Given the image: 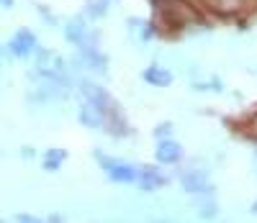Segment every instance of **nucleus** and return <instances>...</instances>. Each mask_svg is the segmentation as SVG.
Segmentation results:
<instances>
[{
  "mask_svg": "<svg viewBox=\"0 0 257 223\" xmlns=\"http://www.w3.org/2000/svg\"><path fill=\"white\" fill-rule=\"evenodd\" d=\"M137 182L142 185V190H157V187H162L167 180H165L157 169L144 167V169H139V180H137Z\"/></svg>",
  "mask_w": 257,
  "mask_h": 223,
  "instance_id": "8",
  "label": "nucleus"
},
{
  "mask_svg": "<svg viewBox=\"0 0 257 223\" xmlns=\"http://www.w3.org/2000/svg\"><path fill=\"white\" fill-rule=\"evenodd\" d=\"M180 157H183V149H180L178 141H173V139L160 141V146H157V159L160 162L173 164V162H180Z\"/></svg>",
  "mask_w": 257,
  "mask_h": 223,
  "instance_id": "7",
  "label": "nucleus"
},
{
  "mask_svg": "<svg viewBox=\"0 0 257 223\" xmlns=\"http://www.w3.org/2000/svg\"><path fill=\"white\" fill-rule=\"evenodd\" d=\"M64 159H67V151H64V149H49L44 154V164H41V167H44L47 172H57Z\"/></svg>",
  "mask_w": 257,
  "mask_h": 223,
  "instance_id": "9",
  "label": "nucleus"
},
{
  "mask_svg": "<svg viewBox=\"0 0 257 223\" xmlns=\"http://www.w3.org/2000/svg\"><path fill=\"white\" fill-rule=\"evenodd\" d=\"M0 67H3V49H0Z\"/></svg>",
  "mask_w": 257,
  "mask_h": 223,
  "instance_id": "14",
  "label": "nucleus"
},
{
  "mask_svg": "<svg viewBox=\"0 0 257 223\" xmlns=\"http://www.w3.org/2000/svg\"><path fill=\"white\" fill-rule=\"evenodd\" d=\"M105 11H108V0H90L88 8H85V13H88L90 18H100Z\"/></svg>",
  "mask_w": 257,
  "mask_h": 223,
  "instance_id": "10",
  "label": "nucleus"
},
{
  "mask_svg": "<svg viewBox=\"0 0 257 223\" xmlns=\"http://www.w3.org/2000/svg\"><path fill=\"white\" fill-rule=\"evenodd\" d=\"M64 36H67V41L75 44L77 49H95L98 47V34L90 31V26L80 18L70 21V24L64 26Z\"/></svg>",
  "mask_w": 257,
  "mask_h": 223,
  "instance_id": "2",
  "label": "nucleus"
},
{
  "mask_svg": "<svg viewBox=\"0 0 257 223\" xmlns=\"http://www.w3.org/2000/svg\"><path fill=\"white\" fill-rule=\"evenodd\" d=\"M0 6H3V8H11V6H13V0H0Z\"/></svg>",
  "mask_w": 257,
  "mask_h": 223,
  "instance_id": "13",
  "label": "nucleus"
},
{
  "mask_svg": "<svg viewBox=\"0 0 257 223\" xmlns=\"http://www.w3.org/2000/svg\"><path fill=\"white\" fill-rule=\"evenodd\" d=\"M252 210H254V213H257V203H254V208H252Z\"/></svg>",
  "mask_w": 257,
  "mask_h": 223,
  "instance_id": "15",
  "label": "nucleus"
},
{
  "mask_svg": "<svg viewBox=\"0 0 257 223\" xmlns=\"http://www.w3.org/2000/svg\"><path fill=\"white\" fill-rule=\"evenodd\" d=\"M16 220H26V223H29V220H36V218H34V215H29V213H18V215H16Z\"/></svg>",
  "mask_w": 257,
  "mask_h": 223,
  "instance_id": "12",
  "label": "nucleus"
},
{
  "mask_svg": "<svg viewBox=\"0 0 257 223\" xmlns=\"http://www.w3.org/2000/svg\"><path fill=\"white\" fill-rule=\"evenodd\" d=\"M142 80L147 85H155V87H167V85H173V72L165 70V67L152 64V67H147V70L142 72Z\"/></svg>",
  "mask_w": 257,
  "mask_h": 223,
  "instance_id": "5",
  "label": "nucleus"
},
{
  "mask_svg": "<svg viewBox=\"0 0 257 223\" xmlns=\"http://www.w3.org/2000/svg\"><path fill=\"white\" fill-rule=\"evenodd\" d=\"M36 36L29 31V29H18L16 34H13V39L8 41V49H11V54L13 57H18V59H26L31 52H36Z\"/></svg>",
  "mask_w": 257,
  "mask_h": 223,
  "instance_id": "3",
  "label": "nucleus"
},
{
  "mask_svg": "<svg viewBox=\"0 0 257 223\" xmlns=\"http://www.w3.org/2000/svg\"><path fill=\"white\" fill-rule=\"evenodd\" d=\"M183 190L185 192H211L208 174L203 169H190L183 174Z\"/></svg>",
  "mask_w": 257,
  "mask_h": 223,
  "instance_id": "4",
  "label": "nucleus"
},
{
  "mask_svg": "<svg viewBox=\"0 0 257 223\" xmlns=\"http://www.w3.org/2000/svg\"><path fill=\"white\" fill-rule=\"evenodd\" d=\"M95 159L100 164V169L111 177L113 182H137L139 180V169L128 162H121V159H113V157H105V154L95 151Z\"/></svg>",
  "mask_w": 257,
  "mask_h": 223,
  "instance_id": "1",
  "label": "nucleus"
},
{
  "mask_svg": "<svg viewBox=\"0 0 257 223\" xmlns=\"http://www.w3.org/2000/svg\"><path fill=\"white\" fill-rule=\"evenodd\" d=\"M170 131H173V128H170V126H167V123H162V126H160V128H157V131H155V133H157V136H160V139H162V136H170Z\"/></svg>",
  "mask_w": 257,
  "mask_h": 223,
  "instance_id": "11",
  "label": "nucleus"
},
{
  "mask_svg": "<svg viewBox=\"0 0 257 223\" xmlns=\"http://www.w3.org/2000/svg\"><path fill=\"white\" fill-rule=\"evenodd\" d=\"M80 121L88 126V128H105L103 113H100L93 103H88V100H82V105H80Z\"/></svg>",
  "mask_w": 257,
  "mask_h": 223,
  "instance_id": "6",
  "label": "nucleus"
}]
</instances>
